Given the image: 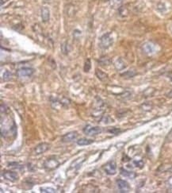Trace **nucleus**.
<instances>
[{
    "label": "nucleus",
    "instance_id": "1",
    "mask_svg": "<svg viewBox=\"0 0 172 193\" xmlns=\"http://www.w3.org/2000/svg\"><path fill=\"white\" fill-rule=\"evenodd\" d=\"M85 158H86L85 157H79V158H77L75 161L72 162V164L70 165L69 169L67 170V176H68V177H73V175L75 176L74 173H76L77 171L80 169L82 164L84 162Z\"/></svg>",
    "mask_w": 172,
    "mask_h": 193
},
{
    "label": "nucleus",
    "instance_id": "2",
    "mask_svg": "<svg viewBox=\"0 0 172 193\" xmlns=\"http://www.w3.org/2000/svg\"><path fill=\"white\" fill-rule=\"evenodd\" d=\"M114 43V38L110 33H106L101 37L100 38V47L103 49H107Z\"/></svg>",
    "mask_w": 172,
    "mask_h": 193
},
{
    "label": "nucleus",
    "instance_id": "3",
    "mask_svg": "<svg viewBox=\"0 0 172 193\" xmlns=\"http://www.w3.org/2000/svg\"><path fill=\"white\" fill-rule=\"evenodd\" d=\"M82 130L83 133L87 136H95L103 132L102 128L99 126H92L90 125H86Z\"/></svg>",
    "mask_w": 172,
    "mask_h": 193
},
{
    "label": "nucleus",
    "instance_id": "4",
    "mask_svg": "<svg viewBox=\"0 0 172 193\" xmlns=\"http://www.w3.org/2000/svg\"><path fill=\"white\" fill-rule=\"evenodd\" d=\"M59 165H60L59 160L53 157L48 158L44 162V168L46 170H48V171L56 169L59 167Z\"/></svg>",
    "mask_w": 172,
    "mask_h": 193
},
{
    "label": "nucleus",
    "instance_id": "5",
    "mask_svg": "<svg viewBox=\"0 0 172 193\" xmlns=\"http://www.w3.org/2000/svg\"><path fill=\"white\" fill-rule=\"evenodd\" d=\"M104 171L108 175H114L117 173V164L114 160H110L103 166Z\"/></svg>",
    "mask_w": 172,
    "mask_h": 193
},
{
    "label": "nucleus",
    "instance_id": "6",
    "mask_svg": "<svg viewBox=\"0 0 172 193\" xmlns=\"http://www.w3.org/2000/svg\"><path fill=\"white\" fill-rule=\"evenodd\" d=\"M49 149H50V145L48 144V143L42 142V143H40V144L37 145V146L34 148V149H33V153L34 155L42 154V153H45L46 151H48Z\"/></svg>",
    "mask_w": 172,
    "mask_h": 193
},
{
    "label": "nucleus",
    "instance_id": "7",
    "mask_svg": "<svg viewBox=\"0 0 172 193\" xmlns=\"http://www.w3.org/2000/svg\"><path fill=\"white\" fill-rule=\"evenodd\" d=\"M34 73V69L32 68H22L17 71V76L20 78L29 77Z\"/></svg>",
    "mask_w": 172,
    "mask_h": 193
},
{
    "label": "nucleus",
    "instance_id": "8",
    "mask_svg": "<svg viewBox=\"0 0 172 193\" xmlns=\"http://www.w3.org/2000/svg\"><path fill=\"white\" fill-rule=\"evenodd\" d=\"M142 49H143V51L145 52L146 54L148 55H152L153 53H156V45L153 44L152 42H145V44L142 46Z\"/></svg>",
    "mask_w": 172,
    "mask_h": 193
},
{
    "label": "nucleus",
    "instance_id": "9",
    "mask_svg": "<svg viewBox=\"0 0 172 193\" xmlns=\"http://www.w3.org/2000/svg\"><path fill=\"white\" fill-rule=\"evenodd\" d=\"M79 134L77 133L76 131H72V132H68V133L65 134L64 135H63L62 138H61V141L64 143H68V142H73L74 140L78 138Z\"/></svg>",
    "mask_w": 172,
    "mask_h": 193
},
{
    "label": "nucleus",
    "instance_id": "10",
    "mask_svg": "<svg viewBox=\"0 0 172 193\" xmlns=\"http://www.w3.org/2000/svg\"><path fill=\"white\" fill-rule=\"evenodd\" d=\"M3 177L6 180H9L10 182H16L19 179L18 173L12 171H6L3 173Z\"/></svg>",
    "mask_w": 172,
    "mask_h": 193
},
{
    "label": "nucleus",
    "instance_id": "11",
    "mask_svg": "<svg viewBox=\"0 0 172 193\" xmlns=\"http://www.w3.org/2000/svg\"><path fill=\"white\" fill-rule=\"evenodd\" d=\"M117 185L118 189L121 191V192H128L130 190V186L128 183L125 180H117Z\"/></svg>",
    "mask_w": 172,
    "mask_h": 193
},
{
    "label": "nucleus",
    "instance_id": "12",
    "mask_svg": "<svg viewBox=\"0 0 172 193\" xmlns=\"http://www.w3.org/2000/svg\"><path fill=\"white\" fill-rule=\"evenodd\" d=\"M41 18L44 22H47L49 21L50 11L47 7H44L41 9Z\"/></svg>",
    "mask_w": 172,
    "mask_h": 193
},
{
    "label": "nucleus",
    "instance_id": "13",
    "mask_svg": "<svg viewBox=\"0 0 172 193\" xmlns=\"http://www.w3.org/2000/svg\"><path fill=\"white\" fill-rule=\"evenodd\" d=\"M114 66H115L116 69L117 70H122L124 69V68L126 67V64L125 62L122 60L121 58H118L116 60V61L114 62Z\"/></svg>",
    "mask_w": 172,
    "mask_h": 193
},
{
    "label": "nucleus",
    "instance_id": "14",
    "mask_svg": "<svg viewBox=\"0 0 172 193\" xmlns=\"http://www.w3.org/2000/svg\"><path fill=\"white\" fill-rule=\"evenodd\" d=\"M121 175L123 176L124 177H127V178H131L133 179L136 177V173L134 172H131V171H128L126 169H121Z\"/></svg>",
    "mask_w": 172,
    "mask_h": 193
},
{
    "label": "nucleus",
    "instance_id": "15",
    "mask_svg": "<svg viewBox=\"0 0 172 193\" xmlns=\"http://www.w3.org/2000/svg\"><path fill=\"white\" fill-rule=\"evenodd\" d=\"M95 74L96 76H97L98 78L100 80H102V81H106V80H108V75L106 74V73H105L104 72L102 71V70L99 69V68L96 69Z\"/></svg>",
    "mask_w": 172,
    "mask_h": 193
},
{
    "label": "nucleus",
    "instance_id": "16",
    "mask_svg": "<svg viewBox=\"0 0 172 193\" xmlns=\"http://www.w3.org/2000/svg\"><path fill=\"white\" fill-rule=\"evenodd\" d=\"M94 142V140L92 139H88V138H80L77 141V144L79 146H88V145L92 144Z\"/></svg>",
    "mask_w": 172,
    "mask_h": 193
},
{
    "label": "nucleus",
    "instance_id": "17",
    "mask_svg": "<svg viewBox=\"0 0 172 193\" xmlns=\"http://www.w3.org/2000/svg\"><path fill=\"white\" fill-rule=\"evenodd\" d=\"M99 63L100 65L106 66V65H109V64L111 63V61H110V58H108V57H101V58L99 60Z\"/></svg>",
    "mask_w": 172,
    "mask_h": 193
},
{
    "label": "nucleus",
    "instance_id": "18",
    "mask_svg": "<svg viewBox=\"0 0 172 193\" xmlns=\"http://www.w3.org/2000/svg\"><path fill=\"white\" fill-rule=\"evenodd\" d=\"M136 75V72L135 71H133V70H128L126 72L121 74V77H124L125 78H132V77H133Z\"/></svg>",
    "mask_w": 172,
    "mask_h": 193
},
{
    "label": "nucleus",
    "instance_id": "19",
    "mask_svg": "<svg viewBox=\"0 0 172 193\" xmlns=\"http://www.w3.org/2000/svg\"><path fill=\"white\" fill-rule=\"evenodd\" d=\"M132 164H133L134 167L142 169L144 167V165H145V162L142 160H133Z\"/></svg>",
    "mask_w": 172,
    "mask_h": 193
},
{
    "label": "nucleus",
    "instance_id": "20",
    "mask_svg": "<svg viewBox=\"0 0 172 193\" xmlns=\"http://www.w3.org/2000/svg\"><path fill=\"white\" fill-rule=\"evenodd\" d=\"M12 77H13V75L9 71H6L3 74V80L4 81H8V80H11L12 79Z\"/></svg>",
    "mask_w": 172,
    "mask_h": 193
},
{
    "label": "nucleus",
    "instance_id": "21",
    "mask_svg": "<svg viewBox=\"0 0 172 193\" xmlns=\"http://www.w3.org/2000/svg\"><path fill=\"white\" fill-rule=\"evenodd\" d=\"M40 191L43 193H54V192H57L54 188H40Z\"/></svg>",
    "mask_w": 172,
    "mask_h": 193
},
{
    "label": "nucleus",
    "instance_id": "22",
    "mask_svg": "<svg viewBox=\"0 0 172 193\" xmlns=\"http://www.w3.org/2000/svg\"><path fill=\"white\" fill-rule=\"evenodd\" d=\"M111 4L113 7H120L122 3L123 0H111Z\"/></svg>",
    "mask_w": 172,
    "mask_h": 193
},
{
    "label": "nucleus",
    "instance_id": "23",
    "mask_svg": "<svg viewBox=\"0 0 172 193\" xmlns=\"http://www.w3.org/2000/svg\"><path fill=\"white\" fill-rule=\"evenodd\" d=\"M68 45L67 44L66 42H65V43H64V44H63L62 46H61V49H62V53H64V54H68V51H69V50H68Z\"/></svg>",
    "mask_w": 172,
    "mask_h": 193
},
{
    "label": "nucleus",
    "instance_id": "24",
    "mask_svg": "<svg viewBox=\"0 0 172 193\" xmlns=\"http://www.w3.org/2000/svg\"><path fill=\"white\" fill-rule=\"evenodd\" d=\"M8 167L13 168V169H22V166L18 163H10V164H8Z\"/></svg>",
    "mask_w": 172,
    "mask_h": 193
},
{
    "label": "nucleus",
    "instance_id": "25",
    "mask_svg": "<svg viewBox=\"0 0 172 193\" xmlns=\"http://www.w3.org/2000/svg\"><path fill=\"white\" fill-rule=\"evenodd\" d=\"M90 69V60L88 59V60L86 61V63H85L84 71L85 72H89V70Z\"/></svg>",
    "mask_w": 172,
    "mask_h": 193
},
{
    "label": "nucleus",
    "instance_id": "26",
    "mask_svg": "<svg viewBox=\"0 0 172 193\" xmlns=\"http://www.w3.org/2000/svg\"><path fill=\"white\" fill-rule=\"evenodd\" d=\"M102 122H103L104 123H110L112 122V119H110L108 115H106V116H103V119H102Z\"/></svg>",
    "mask_w": 172,
    "mask_h": 193
},
{
    "label": "nucleus",
    "instance_id": "27",
    "mask_svg": "<svg viewBox=\"0 0 172 193\" xmlns=\"http://www.w3.org/2000/svg\"><path fill=\"white\" fill-rule=\"evenodd\" d=\"M109 132L112 134H117L120 132V129H117V128H112L111 129H109Z\"/></svg>",
    "mask_w": 172,
    "mask_h": 193
},
{
    "label": "nucleus",
    "instance_id": "28",
    "mask_svg": "<svg viewBox=\"0 0 172 193\" xmlns=\"http://www.w3.org/2000/svg\"><path fill=\"white\" fill-rule=\"evenodd\" d=\"M168 97H170V98H172V91L168 94Z\"/></svg>",
    "mask_w": 172,
    "mask_h": 193
},
{
    "label": "nucleus",
    "instance_id": "29",
    "mask_svg": "<svg viewBox=\"0 0 172 193\" xmlns=\"http://www.w3.org/2000/svg\"><path fill=\"white\" fill-rule=\"evenodd\" d=\"M171 80H172V79H171Z\"/></svg>",
    "mask_w": 172,
    "mask_h": 193
}]
</instances>
